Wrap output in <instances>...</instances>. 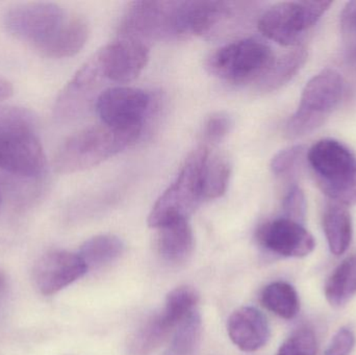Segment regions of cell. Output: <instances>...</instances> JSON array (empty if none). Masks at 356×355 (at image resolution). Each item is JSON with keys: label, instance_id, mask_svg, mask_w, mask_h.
<instances>
[{"label": "cell", "instance_id": "1", "mask_svg": "<svg viewBox=\"0 0 356 355\" xmlns=\"http://www.w3.org/2000/svg\"><path fill=\"white\" fill-rule=\"evenodd\" d=\"M140 135L117 131L104 123L85 127L60 146L54 156V169L63 174L87 170L129 147Z\"/></svg>", "mask_w": 356, "mask_h": 355}, {"label": "cell", "instance_id": "2", "mask_svg": "<svg viewBox=\"0 0 356 355\" xmlns=\"http://www.w3.org/2000/svg\"><path fill=\"white\" fill-rule=\"evenodd\" d=\"M29 117L25 110L10 108L0 120V170L33 179L45 171L46 156Z\"/></svg>", "mask_w": 356, "mask_h": 355}, {"label": "cell", "instance_id": "3", "mask_svg": "<svg viewBox=\"0 0 356 355\" xmlns=\"http://www.w3.org/2000/svg\"><path fill=\"white\" fill-rule=\"evenodd\" d=\"M316 183L332 202L356 204V156L341 142L323 139L309 148L307 156Z\"/></svg>", "mask_w": 356, "mask_h": 355}, {"label": "cell", "instance_id": "4", "mask_svg": "<svg viewBox=\"0 0 356 355\" xmlns=\"http://www.w3.org/2000/svg\"><path fill=\"white\" fill-rule=\"evenodd\" d=\"M207 147L197 148L184 160L175 183L154 204L148 224L159 229L178 220H188L203 200L201 170Z\"/></svg>", "mask_w": 356, "mask_h": 355}, {"label": "cell", "instance_id": "5", "mask_svg": "<svg viewBox=\"0 0 356 355\" xmlns=\"http://www.w3.org/2000/svg\"><path fill=\"white\" fill-rule=\"evenodd\" d=\"M344 81L338 71L325 69L305 85L300 104L289 119L286 135L291 139L309 135L324 124L342 99Z\"/></svg>", "mask_w": 356, "mask_h": 355}, {"label": "cell", "instance_id": "6", "mask_svg": "<svg viewBox=\"0 0 356 355\" xmlns=\"http://www.w3.org/2000/svg\"><path fill=\"white\" fill-rule=\"evenodd\" d=\"M68 16L58 4L29 2L12 6L4 15V26L13 37L46 56Z\"/></svg>", "mask_w": 356, "mask_h": 355}, {"label": "cell", "instance_id": "7", "mask_svg": "<svg viewBox=\"0 0 356 355\" xmlns=\"http://www.w3.org/2000/svg\"><path fill=\"white\" fill-rule=\"evenodd\" d=\"M274 56L271 48L257 39H242L213 51L205 68L213 76L234 85L257 81L265 74Z\"/></svg>", "mask_w": 356, "mask_h": 355}, {"label": "cell", "instance_id": "8", "mask_svg": "<svg viewBox=\"0 0 356 355\" xmlns=\"http://www.w3.org/2000/svg\"><path fill=\"white\" fill-rule=\"evenodd\" d=\"M332 1H286L274 4L259 17V31L282 46H295L313 28Z\"/></svg>", "mask_w": 356, "mask_h": 355}, {"label": "cell", "instance_id": "9", "mask_svg": "<svg viewBox=\"0 0 356 355\" xmlns=\"http://www.w3.org/2000/svg\"><path fill=\"white\" fill-rule=\"evenodd\" d=\"M179 1H135L129 3L119 37L140 40L149 45L154 40L179 39Z\"/></svg>", "mask_w": 356, "mask_h": 355}, {"label": "cell", "instance_id": "10", "mask_svg": "<svg viewBox=\"0 0 356 355\" xmlns=\"http://www.w3.org/2000/svg\"><path fill=\"white\" fill-rule=\"evenodd\" d=\"M96 110L104 124L142 135L144 121L152 110V97L136 88H108L98 96Z\"/></svg>", "mask_w": 356, "mask_h": 355}, {"label": "cell", "instance_id": "11", "mask_svg": "<svg viewBox=\"0 0 356 355\" xmlns=\"http://www.w3.org/2000/svg\"><path fill=\"white\" fill-rule=\"evenodd\" d=\"M104 79L129 83L141 74L149 58V45L131 38L119 37L94 54Z\"/></svg>", "mask_w": 356, "mask_h": 355}, {"label": "cell", "instance_id": "12", "mask_svg": "<svg viewBox=\"0 0 356 355\" xmlns=\"http://www.w3.org/2000/svg\"><path fill=\"white\" fill-rule=\"evenodd\" d=\"M257 237L265 249L284 258L309 256L316 245L315 239L303 224L284 217L261 225Z\"/></svg>", "mask_w": 356, "mask_h": 355}, {"label": "cell", "instance_id": "13", "mask_svg": "<svg viewBox=\"0 0 356 355\" xmlns=\"http://www.w3.org/2000/svg\"><path fill=\"white\" fill-rule=\"evenodd\" d=\"M87 265L79 254L54 250L42 256L35 268V281L43 295L51 296L87 273Z\"/></svg>", "mask_w": 356, "mask_h": 355}, {"label": "cell", "instance_id": "14", "mask_svg": "<svg viewBox=\"0 0 356 355\" xmlns=\"http://www.w3.org/2000/svg\"><path fill=\"white\" fill-rule=\"evenodd\" d=\"M227 331L232 343L245 352L263 348L270 339L267 318L257 308H241L228 319Z\"/></svg>", "mask_w": 356, "mask_h": 355}, {"label": "cell", "instance_id": "15", "mask_svg": "<svg viewBox=\"0 0 356 355\" xmlns=\"http://www.w3.org/2000/svg\"><path fill=\"white\" fill-rule=\"evenodd\" d=\"M181 321L175 313L164 306L160 314L148 319L131 336L127 344V354L149 355L163 344Z\"/></svg>", "mask_w": 356, "mask_h": 355}, {"label": "cell", "instance_id": "16", "mask_svg": "<svg viewBox=\"0 0 356 355\" xmlns=\"http://www.w3.org/2000/svg\"><path fill=\"white\" fill-rule=\"evenodd\" d=\"M156 229V248L163 260L179 264L191 256L194 248V235L188 220L175 221Z\"/></svg>", "mask_w": 356, "mask_h": 355}, {"label": "cell", "instance_id": "17", "mask_svg": "<svg viewBox=\"0 0 356 355\" xmlns=\"http://www.w3.org/2000/svg\"><path fill=\"white\" fill-rule=\"evenodd\" d=\"M324 233L330 251L334 256L344 254L353 241V219L346 206L330 202L324 208L322 217Z\"/></svg>", "mask_w": 356, "mask_h": 355}, {"label": "cell", "instance_id": "18", "mask_svg": "<svg viewBox=\"0 0 356 355\" xmlns=\"http://www.w3.org/2000/svg\"><path fill=\"white\" fill-rule=\"evenodd\" d=\"M307 48L298 46L280 58H274L265 74L257 81V89L269 93L284 87L300 71L307 62Z\"/></svg>", "mask_w": 356, "mask_h": 355}, {"label": "cell", "instance_id": "19", "mask_svg": "<svg viewBox=\"0 0 356 355\" xmlns=\"http://www.w3.org/2000/svg\"><path fill=\"white\" fill-rule=\"evenodd\" d=\"M230 177V164L223 154L207 148L201 170L203 199L221 197L227 189Z\"/></svg>", "mask_w": 356, "mask_h": 355}, {"label": "cell", "instance_id": "20", "mask_svg": "<svg viewBox=\"0 0 356 355\" xmlns=\"http://www.w3.org/2000/svg\"><path fill=\"white\" fill-rule=\"evenodd\" d=\"M89 37V24L83 16L69 14L68 19L46 56L64 58L75 56L83 49Z\"/></svg>", "mask_w": 356, "mask_h": 355}, {"label": "cell", "instance_id": "21", "mask_svg": "<svg viewBox=\"0 0 356 355\" xmlns=\"http://www.w3.org/2000/svg\"><path fill=\"white\" fill-rule=\"evenodd\" d=\"M124 252V244L116 236L100 235L86 241L79 256L88 269L99 268L118 260Z\"/></svg>", "mask_w": 356, "mask_h": 355}, {"label": "cell", "instance_id": "22", "mask_svg": "<svg viewBox=\"0 0 356 355\" xmlns=\"http://www.w3.org/2000/svg\"><path fill=\"white\" fill-rule=\"evenodd\" d=\"M356 294V256L343 261L325 286V297L332 306L346 304Z\"/></svg>", "mask_w": 356, "mask_h": 355}, {"label": "cell", "instance_id": "23", "mask_svg": "<svg viewBox=\"0 0 356 355\" xmlns=\"http://www.w3.org/2000/svg\"><path fill=\"white\" fill-rule=\"evenodd\" d=\"M261 302L268 311L286 320L294 318L300 308L296 290L284 281L267 286L261 293Z\"/></svg>", "mask_w": 356, "mask_h": 355}, {"label": "cell", "instance_id": "24", "mask_svg": "<svg viewBox=\"0 0 356 355\" xmlns=\"http://www.w3.org/2000/svg\"><path fill=\"white\" fill-rule=\"evenodd\" d=\"M202 322L196 310L188 314L175 329L172 340V352L177 355H190L200 342Z\"/></svg>", "mask_w": 356, "mask_h": 355}, {"label": "cell", "instance_id": "25", "mask_svg": "<svg viewBox=\"0 0 356 355\" xmlns=\"http://www.w3.org/2000/svg\"><path fill=\"white\" fill-rule=\"evenodd\" d=\"M307 148L295 145L278 152L271 162V171L275 176L288 177L294 174L307 158Z\"/></svg>", "mask_w": 356, "mask_h": 355}, {"label": "cell", "instance_id": "26", "mask_svg": "<svg viewBox=\"0 0 356 355\" xmlns=\"http://www.w3.org/2000/svg\"><path fill=\"white\" fill-rule=\"evenodd\" d=\"M317 337L313 329L301 327L282 344L276 355H317Z\"/></svg>", "mask_w": 356, "mask_h": 355}, {"label": "cell", "instance_id": "27", "mask_svg": "<svg viewBox=\"0 0 356 355\" xmlns=\"http://www.w3.org/2000/svg\"><path fill=\"white\" fill-rule=\"evenodd\" d=\"M234 126L232 117L226 113L220 112L211 115L203 127V141L205 147L217 146L229 135Z\"/></svg>", "mask_w": 356, "mask_h": 355}, {"label": "cell", "instance_id": "28", "mask_svg": "<svg viewBox=\"0 0 356 355\" xmlns=\"http://www.w3.org/2000/svg\"><path fill=\"white\" fill-rule=\"evenodd\" d=\"M341 27L346 40L347 58L356 67V1L348 2L343 10Z\"/></svg>", "mask_w": 356, "mask_h": 355}, {"label": "cell", "instance_id": "29", "mask_svg": "<svg viewBox=\"0 0 356 355\" xmlns=\"http://www.w3.org/2000/svg\"><path fill=\"white\" fill-rule=\"evenodd\" d=\"M284 217L303 224L307 214V199L300 188L294 185L289 190L282 202Z\"/></svg>", "mask_w": 356, "mask_h": 355}, {"label": "cell", "instance_id": "30", "mask_svg": "<svg viewBox=\"0 0 356 355\" xmlns=\"http://www.w3.org/2000/svg\"><path fill=\"white\" fill-rule=\"evenodd\" d=\"M355 345V333L350 329L343 327L334 336L324 355H350Z\"/></svg>", "mask_w": 356, "mask_h": 355}, {"label": "cell", "instance_id": "31", "mask_svg": "<svg viewBox=\"0 0 356 355\" xmlns=\"http://www.w3.org/2000/svg\"><path fill=\"white\" fill-rule=\"evenodd\" d=\"M6 274H4L2 271H0V295H1L2 292L6 290Z\"/></svg>", "mask_w": 356, "mask_h": 355}, {"label": "cell", "instance_id": "32", "mask_svg": "<svg viewBox=\"0 0 356 355\" xmlns=\"http://www.w3.org/2000/svg\"><path fill=\"white\" fill-rule=\"evenodd\" d=\"M8 110H10V108H0V120H1V119L8 114Z\"/></svg>", "mask_w": 356, "mask_h": 355}, {"label": "cell", "instance_id": "33", "mask_svg": "<svg viewBox=\"0 0 356 355\" xmlns=\"http://www.w3.org/2000/svg\"><path fill=\"white\" fill-rule=\"evenodd\" d=\"M0 202H1V195H0Z\"/></svg>", "mask_w": 356, "mask_h": 355}]
</instances>
